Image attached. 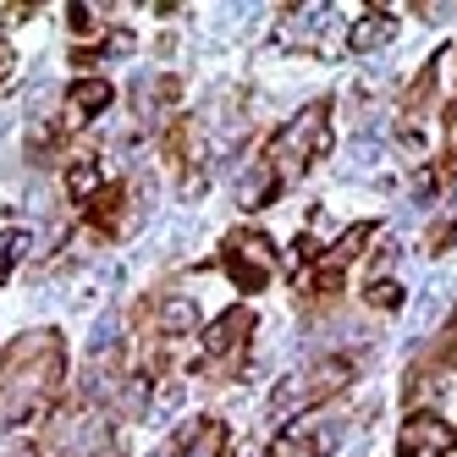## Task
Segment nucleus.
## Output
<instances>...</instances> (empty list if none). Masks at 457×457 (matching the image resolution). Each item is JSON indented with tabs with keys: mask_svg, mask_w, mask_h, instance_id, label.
Here are the masks:
<instances>
[{
	"mask_svg": "<svg viewBox=\"0 0 457 457\" xmlns=\"http://www.w3.org/2000/svg\"><path fill=\"white\" fill-rule=\"evenodd\" d=\"M347 380H353V364H347V358H320V364H309V370H292V375L270 391V419L281 424V419H292L298 408H309V403H320V397H337Z\"/></svg>",
	"mask_w": 457,
	"mask_h": 457,
	"instance_id": "f257e3e1",
	"label": "nucleus"
},
{
	"mask_svg": "<svg viewBox=\"0 0 457 457\" xmlns=\"http://www.w3.org/2000/svg\"><path fill=\"white\" fill-rule=\"evenodd\" d=\"M325 121H331V111H325V105H309V111H298V116H292L281 133H276V149H270L276 182H298L309 160L331 144V138H325Z\"/></svg>",
	"mask_w": 457,
	"mask_h": 457,
	"instance_id": "f03ea898",
	"label": "nucleus"
},
{
	"mask_svg": "<svg viewBox=\"0 0 457 457\" xmlns=\"http://www.w3.org/2000/svg\"><path fill=\"white\" fill-rule=\"evenodd\" d=\"M220 253H226V270H232V281H237L243 292H259V287L276 276V248H270L265 232H248V226H243V232L226 237Z\"/></svg>",
	"mask_w": 457,
	"mask_h": 457,
	"instance_id": "7ed1b4c3",
	"label": "nucleus"
},
{
	"mask_svg": "<svg viewBox=\"0 0 457 457\" xmlns=\"http://www.w3.org/2000/svg\"><path fill=\"white\" fill-rule=\"evenodd\" d=\"M452 441H457V430H452V424H446L441 413H408L403 436H397L403 457H441Z\"/></svg>",
	"mask_w": 457,
	"mask_h": 457,
	"instance_id": "20e7f679",
	"label": "nucleus"
},
{
	"mask_svg": "<svg viewBox=\"0 0 457 457\" xmlns=\"http://www.w3.org/2000/svg\"><path fill=\"white\" fill-rule=\"evenodd\" d=\"M248 337H253V314H248V309H226V314L210 325V331H204V347H210V358L237 364L243 347H248Z\"/></svg>",
	"mask_w": 457,
	"mask_h": 457,
	"instance_id": "39448f33",
	"label": "nucleus"
},
{
	"mask_svg": "<svg viewBox=\"0 0 457 457\" xmlns=\"http://www.w3.org/2000/svg\"><path fill=\"white\" fill-rule=\"evenodd\" d=\"M331 6H287V22H281V45H314L331 34Z\"/></svg>",
	"mask_w": 457,
	"mask_h": 457,
	"instance_id": "423d86ee",
	"label": "nucleus"
},
{
	"mask_svg": "<svg viewBox=\"0 0 457 457\" xmlns=\"http://www.w3.org/2000/svg\"><path fill=\"white\" fill-rule=\"evenodd\" d=\"M111 105V83L105 78H83V83H72V94H67V127H83V121H94Z\"/></svg>",
	"mask_w": 457,
	"mask_h": 457,
	"instance_id": "0eeeda50",
	"label": "nucleus"
},
{
	"mask_svg": "<svg viewBox=\"0 0 457 457\" xmlns=\"http://www.w3.org/2000/svg\"><path fill=\"white\" fill-rule=\"evenodd\" d=\"M391 39H397V17H391V12H370V17H358L353 28H347V45L358 50V55H370V50H380V45H391Z\"/></svg>",
	"mask_w": 457,
	"mask_h": 457,
	"instance_id": "6e6552de",
	"label": "nucleus"
},
{
	"mask_svg": "<svg viewBox=\"0 0 457 457\" xmlns=\"http://www.w3.org/2000/svg\"><path fill=\"white\" fill-rule=\"evenodd\" d=\"M276 199V171L270 166H253L243 182H237V204L243 210H259V204H270Z\"/></svg>",
	"mask_w": 457,
	"mask_h": 457,
	"instance_id": "1a4fd4ad",
	"label": "nucleus"
},
{
	"mask_svg": "<svg viewBox=\"0 0 457 457\" xmlns=\"http://www.w3.org/2000/svg\"><path fill=\"white\" fill-rule=\"evenodd\" d=\"M193 303L187 298H171V303H160V331H171V337H182V331H193Z\"/></svg>",
	"mask_w": 457,
	"mask_h": 457,
	"instance_id": "9d476101",
	"label": "nucleus"
},
{
	"mask_svg": "<svg viewBox=\"0 0 457 457\" xmlns=\"http://www.w3.org/2000/svg\"><path fill=\"white\" fill-rule=\"evenodd\" d=\"M67 193L72 199H94V193H100V166H72L67 171Z\"/></svg>",
	"mask_w": 457,
	"mask_h": 457,
	"instance_id": "9b49d317",
	"label": "nucleus"
},
{
	"mask_svg": "<svg viewBox=\"0 0 457 457\" xmlns=\"http://www.w3.org/2000/svg\"><path fill=\"white\" fill-rule=\"evenodd\" d=\"M220 441H226V436H220V424H210V419H204L199 441H193V446H187L182 457H220Z\"/></svg>",
	"mask_w": 457,
	"mask_h": 457,
	"instance_id": "f8f14e48",
	"label": "nucleus"
},
{
	"mask_svg": "<svg viewBox=\"0 0 457 457\" xmlns=\"http://www.w3.org/2000/svg\"><path fill=\"white\" fill-rule=\"evenodd\" d=\"M22 253H28V232H6V237H0V276H6Z\"/></svg>",
	"mask_w": 457,
	"mask_h": 457,
	"instance_id": "ddd939ff",
	"label": "nucleus"
},
{
	"mask_svg": "<svg viewBox=\"0 0 457 457\" xmlns=\"http://www.w3.org/2000/svg\"><path fill=\"white\" fill-rule=\"evenodd\" d=\"M370 303H375V309H403V287L375 281V287H370Z\"/></svg>",
	"mask_w": 457,
	"mask_h": 457,
	"instance_id": "4468645a",
	"label": "nucleus"
},
{
	"mask_svg": "<svg viewBox=\"0 0 457 457\" xmlns=\"http://www.w3.org/2000/svg\"><path fill=\"white\" fill-rule=\"evenodd\" d=\"M72 34H100V12H94V6H72Z\"/></svg>",
	"mask_w": 457,
	"mask_h": 457,
	"instance_id": "2eb2a0df",
	"label": "nucleus"
},
{
	"mask_svg": "<svg viewBox=\"0 0 457 457\" xmlns=\"http://www.w3.org/2000/svg\"><path fill=\"white\" fill-rule=\"evenodd\" d=\"M28 111H34V116H50V111H55V88H50V83H39L34 94H28Z\"/></svg>",
	"mask_w": 457,
	"mask_h": 457,
	"instance_id": "dca6fc26",
	"label": "nucleus"
},
{
	"mask_svg": "<svg viewBox=\"0 0 457 457\" xmlns=\"http://www.w3.org/2000/svg\"><path fill=\"white\" fill-rule=\"evenodd\" d=\"M12 72H17V50H12V45H0V83H6Z\"/></svg>",
	"mask_w": 457,
	"mask_h": 457,
	"instance_id": "f3484780",
	"label": "nucleus"
}]
</instances>
